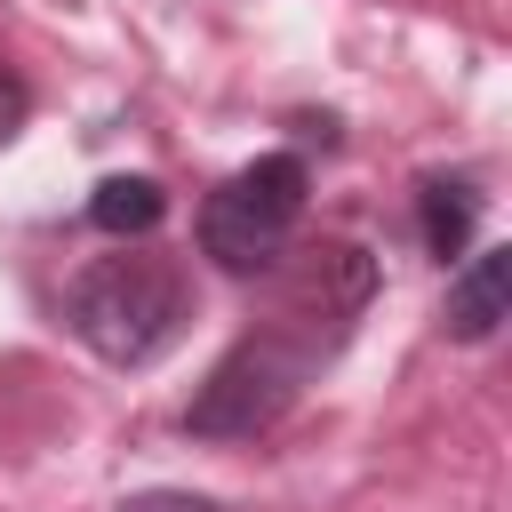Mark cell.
Returning a JSON list of instances; mask_svg holds the SVG:
<instances>
[{
	"mask_svg": "<svg viewBox=\"0 0 512 512\" xmlns=\"http://www.w3.org/2000/svg\"><path fill=\"white\" fill-rule=\"evenodd\" d=\"M120 512H216V504L192 496V488H144V496H128Z\"/></svg>",
	"mask_w": 512,
	"mask_h": 512,
	"instance_id": "9",
	"label": "cell"
},
{
	"mask_svg": "<svg viewBox=\"0 0 512 512\" xmlns=\"http://www.w3.org/2000/svg\"><path fill=\"white\" fill-rule=\"evenodd\" d=\"M24 112H32V88L0 64V144H16V128H24Z\"/></svg>",
	"mask_w": 512,
	"mask_h": 512,
	"instance_id": "8",
	"label": "cell"
},
{
	"mask_svg": "<svg viewBox=\"0 0 512 512\" xmlns=\"http://www.w3.org/2000/svg\"><path fill=\"white\" fill-rule=\"evenodd\" d=\"M368 288H376L368 248H352V240H312V248L288 264V280H280V320H296V328H272V336H288V344L312 360V352L344 344V328L360 320Z\"/></svg>",
	"mask_w": 512,
	"mask_h": 512,
	"instance_id": "4",
	"label": "cell"
},
{
	"mask_svg": "<svg viewBox=\"0 0 512 512\" xmlns=\"http://www.w3.org/2000/svg\"><path fill=\"white\" fill-rule=\"evenodd\" d=\"M160 216H168V192H160L152 176H104V184L88 192V224L112 232V240H144Z\"/></svg>",
	"mask_w": 512,
	"mask_h": 512,
	"instance_id": "7",
	"label": "cell"
},
{
	"mask_svg": "<svg viewBox=\"0 0 512 512\" xmlns=\"http://www.w3.org/2000/svg\"><path fill=\"white\" fill-rule=\"evenodd\" d=\"M64 312H72V328H80V344L96 360L144 368V360H160L176 344L192 296H184V272L168 256H104V264H88L72 280Z\"/></svg>",
	"mask_w": 512,
	"mask_h": 512,
	"instance_id": "1",
	"label": "cell"
},
{
	"mask_svg": "<svg viewBox=\"0 0 512 512\" xmlns=\"http://www.w3.org/2000/svg\"><path fill=\"white\" fill-rule=\"evenodd\" d=\"M304 352L288 344V336H248V344H232L216 368H208V384L192 392V408H184V424L200 432V440H256V432H272L288 408H296V392H304Z\"/></svg>",
	"mask_w": 512,
	"mask_h": 512,
	"instance_id": "3",
	"label": "cell"
},
{
	"mask_svg": "<svg viewBox=\"0 0 512 512\" xmlns=\"http://www.w3.org/2000/svg\"><path fill=\"white\" fill-rule=\"evenodd\" d=\"M304 160L296 152H264L248 160L240 176H224L200 208V248L224 264V272H264L280 264V248L296 240V216H304Z\"/></svg>",
	"mask_w": 512,
	"mask_h": 512,
	"instance_id": "2",
	"label": "cell"
},
{
	"mask_svg": "<svg viewBox=\"0 0 512 512\" xmlns=\"http://www.w3.org/2000/svg\"><path fill=\"white\" fill-rule=\"evenodd\" d=\"M504 320H512V248H472L464 272L448 280V336L488 344Z\"/></svg>",
	"mask_w": 512,
	"mask_h": 512,
	"instance_id": "5",
	"label": "cell"
},
{
	"mask_svg": "<svg viewBox=\"0 0 512 512\" xmlns=\"http://www.w3.org/2000/svg\"><path fill=\"white\" fill-rule=\"evenodd\" d=\"M472 224H480V192H472L464 176H424V184H416V232H424V248H432L440 264L472 248Z\"/></svg>",
	"mask_w": 512,
	"mask_h": 512,
	"instance_id": "6",
	"label": "cell"
}]
</instances>
